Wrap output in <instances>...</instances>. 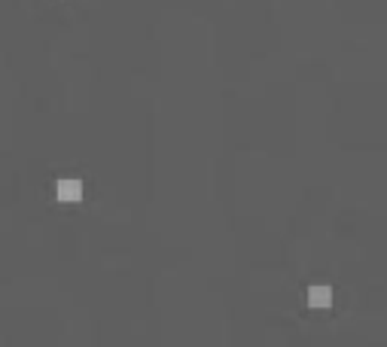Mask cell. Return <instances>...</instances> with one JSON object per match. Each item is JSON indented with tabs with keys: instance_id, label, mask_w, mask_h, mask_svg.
Returning <instances> with one entry per match:
<instances>
[{
	"instance_id": "2",
	"label": "cell",
	"mask_w": 387,
	"mask_h": 347,
	"mask_svg": "<svg viewBox=\"0 0 387 347\" xmlns=\"http://www.w3.org/2000/svg\"><path fill=\"white\" fill-rule=\"evenodd\" d=\"M308 305L311 308H329L333 305V289L329 286H311L308 289Z\"/></svg>"
},
{
	"instance_id": "1",
	"label": "cell",
	"mask_w": 387,
	"mask_h": 347,
	"mask_svg": "<svg viewBox=\"0 0 387 347\" xmlns=\"http://www.w3.org/2000/svg\"><path fill=\"white\" fill-rule=\"evenodd\" d=\"M55 192H59L61 201L74 204V201L83 198V183H79V180H59V189H55Z\"/></svg>"
}]
</instances>
